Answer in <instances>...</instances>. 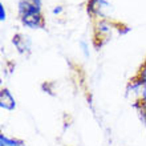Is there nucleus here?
Here are the masks:
<instances>
[{
  "label": "nucleus",
  "mask_w": 146,
  "mask_h": 146,
  "mask_svg": "<svg viewBox=\"0 0 146 146\" xmlns=\"http://www.w3.org/2000/svg\"><path fill=\"white\" fill-rule=\"evenodd\" d=\"M78 48H80L81 53H82V56H84L85 58H89L90 57V49H89V42L86 41V40H80L78 41Z\"/></svg>",
  "instance_id": "obj_8"
},
{
  "label": "nucleus",
  "mask_w": 146,
  "mask_h": 146,
  "mask_svg": "<svg viewBox=\"0 0 146 146\" xmlns=\"http://www.w3.org/2000/svg\"><path fill=\"white\" fill-rule=\"evenodd\" d=\"M42 13L41 0H19L17 1V17L28 15H40Z\"/></svg>",
  "instance_id": "obj_4"
},
{
  "label": "nucleus",
  "mask_w": 146,
  "mask_h": 146,
  "mask_svg": "<svg viewBox=\"0 0 146 146\" xmlns=\"http://www.w3.org/2000/svg\"><path fill=\"white\" fill-rule=\"evenodd\" d=\"M0 146H25V142L17 137H12L5 133L0 134Z\"/></svg>",
  "instance_id": "obj_7"
},
{
  "label": "nucleus",
  "mask_w": 146,
  "mask_h": 146,
  "mask_svg": "<svg viewBox=\"0 0 146 146\" xmlns=\"http://www.w3.org/2000/svg\"><path fill=\"white\" fill-rule=\"evenodd\" d=\"M141 105H146V84H143V90H142V100H141ZM139 106V105H138Z\"/></svg>",
  "instance_id": "obj_13"
},
{
  "label": "nucleus",
  "mask_w": 146,
  "mask_h": 146,
  "mask_svg": "<svg viewBox=\"0 0 146 146\" xmlns=\"http://www.w3.org/2000/svg\"><path fill=\"white\" fill-rule=\"evenodd\" d=\"M5 20H7V9H5L3 3H0V21L4 23Z\"/></svg>",
  "instance_id": "obj_11"
},
{
  "label": "nucleus",
  "mask_w": 146,
  "mask_h": 146,
  "mask_svg": "<svg viewBox=\"0 0 146 146\" xmlns=\"http://www.w3.org/2000/svg\"><path fill=\"white\" fill-rule=\"evenodd\" d=\"M12 45L15 46L16 52L21 56H28L32 52V40L25 33L17 32L12 37Z\"/></svg>",
  "instance_id": "obj_5"
},
{
  "label": "nucleus",
  "mask_w": 146,
  "mask_h": 146,
  "mask_svg": "<svg viewBox=\"0 0 146 146\" xmlns=\"http://www.w3.org/2000/svg\"><path fill=\"white\" fill-rule=\"evenodd\" d=\"M86 12L94 21L97 20H113L114 7L109 0H88Z\"/></svg>",
  "instance_id": "obj_2"
},
{
  "label": "nucleus",
  "mask_w": 146,
  "mask_h": 146,
  "mask_svg": "<svg viewBox=\"0 0 146 146\" xmlns=\"http://www.w3.org/2000/svg\"><path fill=\"white\" fill-rule=\"evenodd\" d=\"M0 109L3 111H13L16 109V98L8 88L0 90Z\"/></svg>",
  "instance_id": "obj_6"
},
{
  "label": "nucleus",
  "mask_w": 146,
  "mask_h": 146,
  "mask_svg": "<svg viewBox=\"0 0 146 146\" xmlns=\"http://www.w3.org/2000/svg\"><path fill=\"white\" fill-rule=\"evenodd\" d=\"M135 77H138V78L142 81L143 84H146V61L143 62L141 66H139L138 72L135 73Z\"/></svg>",
  "instance_id": "obj_9"
},
{
  "label": "nucleus",
  "mask_w": 146,
  "mask_h": 146,
  "mask_svg": "<svg viewBox=\"0 0 146 146\" xmlns=\"http://www.w3.org/2000/svg\"><path fill=\"white\" fill-rule=\"evenodd\" d=\"M130 32V28L122 23H118V36H125Z\"/></svg>",
  "instance_id": "obj_10"
},
{
  "label": "nucleus",
  "mask_w": 146,
  "mask_h": 146,
  "mask_svg": "<svg viewBox=\"0 0 146 146\" xmlns=\"http://www.w3.org/2000/svg\"><path fill=\"white\" fill-rule=\"evenodd\" d=\"M114 36H118V21L97 20L93 24V44L96 48L106 45Z\"/></svg>",
  "instance_id": "obj_1"
},
{
  "label": "nucleus",
  "mask_w": 146,
  "mask_h": 146,
  "mask_svg": "<svg viewBox=\"0 0 146 146\" xmlns=\"http://www.w3.org/2000/svg\"><path fill=\"white\" fill-rule=\"evenodd\" d=\"M52 13H53L54 16H60L64 13V7L62 5H54L53 8H52Z\"/></svg>",
  "instance_id": "obj_12"
},
{
  "label": "nucleus",
  "mask_w": 146,
  "mask_h": 146,
  "mask_svg": "<svg viewBox=\"0 0 146 146\" xmlns=\"http://www.w3.org/2000/svg\"><path fill=\"white\" fill-rule=\"evenodd\" d=\"M142 90H143V82L139 80L138 77H131L129 82L126 85V90H125V96L130 104L137 108L138 105H141V100H142Z\"/></svg>",
  "instance_id": "obj_3"
}]
</instances>
